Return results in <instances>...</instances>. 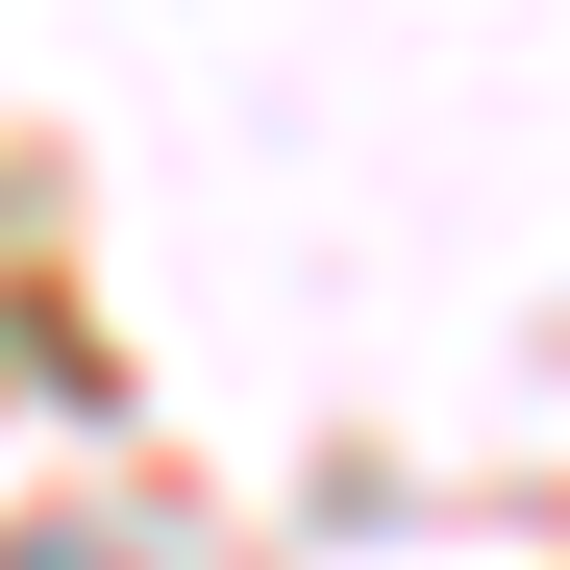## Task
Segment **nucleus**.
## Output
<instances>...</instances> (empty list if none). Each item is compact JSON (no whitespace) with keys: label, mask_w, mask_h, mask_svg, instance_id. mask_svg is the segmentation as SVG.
<instances>
[{"label":"nucleus","mask_w":570,"mask_h":570,"mask_svg":"<svg viewBox=\"0 0 570 570\" xmlns=\"http://www.w3.org/2000/svg\"><path fill=\"white\" fill-rule=\"evenodd\" d=\"M0 570H125V546H75V521H50V546H0Z\"/></svg>","instance_id":"obj_1"}]
</instances>
